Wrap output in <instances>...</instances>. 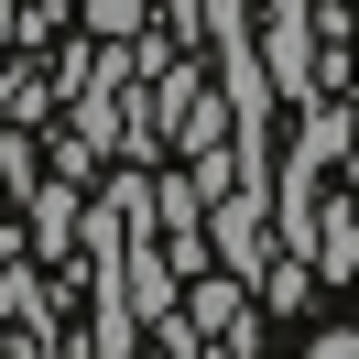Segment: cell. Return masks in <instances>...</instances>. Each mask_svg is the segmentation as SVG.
I'll list each match as a JSON object with an SVG mask.
<instances>
[{"instance_id": "obj_5", "label": "cell", "mask_w": 359, "mask_h": 359, "mask_svg": "<svg viewBox=\"0 0 359 359\" xmlns=\"http://www.w3.org/2000/svg\"><path fill=\"white\" fill-rule=\"evenodd\" d=\"M11 11H22V0H0V44H11Z\"/></svg>"}, {"instance_id": "obj_3", "label": "cell", "mask_w": 359, "mask_h": 359, "mask_svg": "<svg viewBox=\"0 0 359 359\" xmlns=\"http://www.w3.org/2000/svg\"><path fill=\"white\" fill-rule=\"evenodd\" d=\"M76 22H88L98 44H131V33L153 22V0H76Z\"/></svg>"}, {"instance_id": "obj_4", "label": "cell", "mask_w": 359, "mask_h": 359, "mask_svg": "<svg viewBox=\"0 0 359 359\" xmlns=\"http://www.w3.org/2000/svg\"><path fill=\"white\" fill-rule=\"evenodd\" d=\"M305 359H359V327H327V337H316Z\"/></svg>"}, {"instance_id": "obj_2", "label": "cell", "mask_w": 359, "mask_h": 359, "mask_svg": "<svg viewBox=\"0 0 359 359\" xmlns=\"http://www.w3.org/2000/svg\"><path fill=\"white\" fill-rule=\"evenodd\" d=\"M22 207H33V262L66 272V262H76V185H66V175H33Z\"/></svg>"}, {"instance_id": "obj_1", "label": "cell", "mask_w": 359, "mask_h": 359, "mask_svg": "<svg viewBox=\"0 0 359 359\" xmlns=\"http://www.w3.org/2000/svg\"><path fill=\"white\" fill-rule=\"evenodd\" d=\"M262 229H272V207L250 196V185H229V196H207V262H229V272L250 283V272L272 262V240H262Z\"/></svg>"}]
</instances>
